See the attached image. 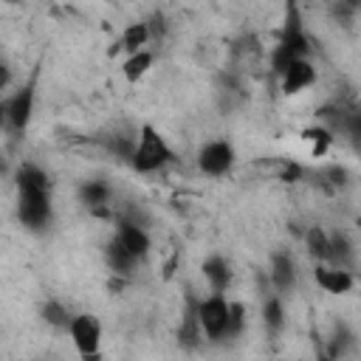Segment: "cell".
<instances>
[{
  "label": "cell",
  "instance_id": "25",
  "mask_svg": "<svg viewBox=\"0 0 361 361\" xmlns=\"http://www.w3.org/2000/svg\"><path fill=\"white\" fill-rule=\"evenodd\" d=\"M6 133V99L0 96V135Z\"/></svg>",
  "mask_w": 361,
  "mask_h": 361
},
{
  "label": "cell",
  "instance_id": "4",
  "mask_svg": "<svg viewBox=\"0 0 361 361\" xmlns=\"http://www.w3.org/2000/svg\"><path fill=\"white\" fill-rule=\"evenodd\" d=\"M310 54V42L302 25V14H299V3L296 0H285V23L279 31V39L271 51V71L279 76L293 59L307 56Z\"/></svg>",
  "mask_w": 361,
  "mask_h": 361
},
{
  "label": "cell",
  "instance_id": "15",
  "mask_svg": "<svg viewBox=\"0 0 361 361\" xmlns=\"http://www.w3.org/2000/svg\"><path fill=\"white\" fill-rule=\"evenodd\" d=\"M104 262H107V268H110L113 276H133L141 259H135V257L113 237V240L104 245Z\"/></svg>",
  "mask_w": 361,
  "mask_h": 361
},
{
  "label": "cell",
  "instance_id": "8",
  "mask_svg": "<svg viewBox=\"0 0 361 361\" xmlns=\"http://www.w3.org/2000/svg\"><path fill=\"white\" fill-rule=\"evenodd\" d=\"M310 85H316V65L310 62V56L293 59V62L279 73V87H282L285 96H299V93H305Z\"/></svg>",
  "mask_w": 361,
  "mask_h": 361
},
{
  "label": "cell",
  "instance_id": "23",
  "mask_svg": "<svg viewBox=\"0 0 361 361\" xmlns=\"http://www.w3.org/2000/svg\"><path fill=\"white\" fill-rule=\"evenodd\" d=\"M347 344H353V333L347 330V324H341V322H338V327H336V333H333V338H330V350H327V358L344 355V347H347Z\"/></svg>",
  "mask_w": 361,
  "mask_h": 361
},
{
  "label": "cell",
  "instance_id": "22",
  "mask_svg": "<svg viewBox=\"0 0 361 361\" xmlns=\"http://www.w3.org/2000/svg\"><path fill=\"white\" fill-rule=\"evenodd\" d=\"M302 138L310 144V152H313V155H324V152L333 147V141H336V135H333L324 124L305 127V130H302Z\"/></svg>",
  "mask_w": 361,
  "mask_h": 361
},
{
  "label": "cell",
  "instance_id": "9",
  "mask_svg": "<svg viewBox=\"0 0 361 361\" xmlns=\"http://www.w3.org/2000/svg\"><path fill=\"white\" fill-rule=\"evenodd\" d=\"M135 259H144L152 248V240L147 234V228L135 220V217H118L116 220V234H113Z\"/></svg>",
  "mask_w": 361,
  "mask_h": 361
},
{
  "label": "cell",
  "instance_id": "24",
  "mask_svg": "<svg viewBox=\"0 0 361 361\" xmlns=\"http://www.w3.org/2000/svg\"><path fill=\"white\" fill-rule=\"evenodd\" d=\"M11 85V68H8V62L3 59V54H0V96H3V90Z\"/></svg>",
  "mask_w": 361,
  "mask_h": 361
},
{
  "label": "cell",
  "instance_id": "26",
  "mask_svg": "<svg viewBox=\"0 0 361 361\" xmlns=\"http://www.w3.org/2000/svg\"><path fill=\"white\" fill-rule=\"evenodd\" d=\"M336 3H355V0H336Z\"/></svg>",
  "mask_w": 361,
  "mask_h": 361
},
{
  "label": "cell",
  "instance_id": "20",
  "mask_svg": "<svg viewBox=\"0 0 361 361\" xmlns=\"http://www.w3.org/2000/svg\"><path fill=\"white\" fill-rule=\"evenodd\" d=\"M39 316H42V322L51 324L54 330H68V322H71L73 313H71L59 299H45V302L39 305Z\"/></svg>",
  "mask_w": 361,
  "mask_h": 361
},
{
  "label": "cell",
  "instance_id": "11",
  "mask_svg": "<svg viewBox=\"0 0 361 361\" xmlns=\"http://www.w3.org/2000/svg\"><path fill=\"white\" fill-rule=\"evenodd\" d=\"M268 268H271L268 271V279H271V288L276 293L285 296V293H290L296 288V259L285 248H279V251L271 254V265Z\"/></svg>",
  "mask_w": 361,
  "mask_h": 361
},
{
  "label": "cell",
  "instance_id": "6",
  "mask_svg": "<svg viewBox=\"0 0 361 361\" xmlns=\"http://www.w3.org/2000/svg\"><path fill=\"white\" fill-rule=\"evenodd\" d=\"M65 333L71 336V344L76 347V353L82 358H87V361L99 358V350H102V322L93 313H73Z\"/></svg>",
  "mask_w": 361,
  "mask_h": 361
},
{
  "label": "cell",
  "instance_id": "19",
  "mask_svg": "<svg viewBox=\"0 0 361 361\" xmlns=\"http://www.w3.org/2000/svg\"><path fill=\"white\" fill-rule=\"evenodd\" d=\"M152 39V34H149V25H147V20H138V23H130L124 31H121V39H118V45L127 51V54H133V51H141V48H147V42Z\"/></svg>",
  "mask_w": 361,
  "mask_h": 361
},
{
  "label": "cell",
  "instance_id": "18",
  "mask_svg": "<svg viewBox=\"0 0 361 361\" xmlns=\"http://www.w3.org/2000/svg\"><path fill=\"white\" fill-rule=\"evenodd\" d=\"M152 65H155V51H149V48H141V51H133V54H127V59L121 62V73H124V79L127 82H141L149 71H152Z\"/></svg>",
  "mask_w": 361,
  "mask_h": 361
},
{
  "label": "cell",
  "instance_id": "13",
  "mask_svg": "<svg viewBox=\"0 0 361 361\" xmlns=\"http://www.w3.org/2000/svg\"><path fill=\"white\" fill-rule=\"evenodd\" d=\"M200 271H203V279H206L209 290H214V293H226V290H228L234 271H231V262H228L223 254H209V257L203 259Z\"/></svg>",
  "mask_w": 361,
  "mask_h": 361
},
{
  "label": "cell",
  "instance_id": "16",
  "mask_svg": "<svg viewBox=\"0 0 361 361\" xmlns=\"http://www.w3.org/2000/svg\"><path fill=\"white\" fill-rule=\"evenodd\" d=\"M327 262L353 271L355 265V248L344 231H327Z\"/></svg>",
  "mask_w": 361,
  "mask_h": 361
},
{
  "label": "cell",
  "instance_id": "10",
  "mask_svg": "<svg viewBox=\"0 0 361 361\" xmlns=\"http://www.w3.org/2000/svg\"><path fill=\"white\" fill-rule=\"evenodd\" d=\"M313 279H316V285H319L324 293H330V296H344V293H350L353 285H355L353 271L338 268V265H330V262H316Z\"/></svg>",
  "mask_w": 361,
  "mask_h": 361
},
{
  "label": "cell",
  "instance_id": "7",
  "mask_svg": "<svg viewBox=\"0 0 361 361\" xmlns=\"http://www.w3.org/2000/svg\"><path fill=\"white\" fill-rule=\"evenodd\" d=\"M237 164V149L228 138H212L197 149V169L206 178H223L234 169Z\"/></svg>",
  "mask_w": 361,
  "mask_h": 361
},
{
  "label": "cell",
  "instance_id": "3",
  "mask_svg": "<svg viewBox=\"0 0 361 361\" xmlns=\"http://www.w3.org/2000/svg\"><path fill=\"white\" fill-rule=\"evenodd\" d=\"M175 158H178V155H175L172 144L166 141V135H164L155 124L144 121V124L138 127L135 138H133V149H130L127 164H130V169L138 172V175H152V172H161V169H166L169 164H175Z\"/></svg>",
  "mask_w": 361,
  "mask_h": 361
},
{
  "label": "cell",
  "instance_id": "12",
  "mask_svg": "<svg viewBox=\"0 0 361 361\" xmlns=\"http://www.w3.org/2000/svg\"><path fill=\"white\" fill-rule=\"evenodd\" d=\"M178 344L186 347V350H197L203 344V330H200V322H197V296L195 293H186L180 324H178Z\"/></svg>",
  "mask_w": 361,
  "mask_h": 361
},
{
  "label": "cell",
  "instance_id": "2",
  "mask_svg": "<svg viewBox=\"0 0 361 361\" xmlns=\"http://www.w3.org/2000/svg\"><path fill=\"white\" fill-rule=\"evenodd\" d=\"M197 322L206 341H228L237 338L245 327V310L237 302H228L226 293H209L197 299Z\"/></svg>",
  "mask_w": 361,
  "mask_h": 361
},
{
  "label": "cell",
  "instance_id": "14",
  "mask_svg": "<svg viewBox=\"0 0 361 361\" xmlns=\"http://www.w3.org/2000/svg\"><path fill=\"white\" fill-rule=\"evenodd\" d=\"M76 195H79V203H82L85 209H93V212L113 203V189H110V183L102 180V178L82 180L79 189H76Z\"/></svg>",
  "mask_w": 361,
  "mask_h": 361
},
{
  "label": "cell",
  "instance_id": "1",
  "mask_svg": "<svg viewBox=\"0 0 361 361\" xmlns=\"http://www.w3.org/2000/svg\"><path fill=\"white\" fill-rule=\"evenodd\" d=\"M14 189H17V223L31 231L42 234L54 223V195H51V175L31 164L23 161L14 169Z\"/></svg>",
  "mask_w": 361,
  "mask_h": 361
},
{
  "label": "cell",
  "instance_id": "17",
  "mask_svg": "<svg viewBox=\"0 0 361 361\" xmlns=\"http://www.w3.org/2000/svg\"><path fill=\"white\" fill-rule=\"evenodd\" d=\"M262 324H265V333L271 338H276L285 327V302H282V293H271L265 290L262 296Z\"/></svg>",
  "mask_w": 361,
  "mask_h": 361
},
{
  "label": "cell",
  "instance_id": "21",
  "mask_svg": "<svg viewBox=\"0 0 361 361\" xmlns=\"http://www.w3.org/2000/svg\"><path fill=\"white\" fill-rule=\"evenodd\" d=\"M302 240H305V248L313 257V262H327V231L322 226H307Z\"/></svg>",
  "mask_w": 361,
  "mask_h": 361
},
{
  "label": "cell",
  "instance_id": "5",
  "mask_svg": "<svg viewBox=\"0 0 361 361\" xmlns=\"http://www.w3.org/2000/svg\"><path fill=\"white\" fill-rule=\"evenodd\" d=\"M6 99V133L20 141L25 133H28V124L34 118V102H37V71L34 76L20 85L14 93L3 96Z\"/></svg>",
  "mask_w": 361,
  "mask_h": 361
}]
</instances>
